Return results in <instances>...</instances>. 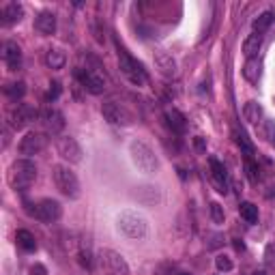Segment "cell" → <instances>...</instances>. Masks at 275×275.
Masks as SVG:
<instances>
[{
    "label": "cell",
    "instance_id": "cell-1",
    "mask_svg": "<svg viewBox=\"0 0 275 275\" xmlns=\"http://www.w3.org/2000/svg\"><path fill=\"white\" fill-rule=\"evenodd\" d=\"M119 65H121L123 75H125L132 84H136V86H144V84L148 82L146 69L142 67V63H138L125 48H121V45H119Z\"/></svg>",
    "mask_w": 275,
    "mask_h": 275
},
{
    "label": "cell",
    "instance_id": "cell-2",
    "mask_svg": "<svg viewBox=\"0 0 275 275\" xmlns=\"http://www.w3.org/2000/svg\"><path fill=\"white\" fill-rule=\"evenodd\" d=\"M129 150H132V159L138 166V170H142L144 174H155L157 172L159 161H157L155 150L150 148L146 142L136 140V142H132V148H129Z\"/></svg>",
    "mask_w": 275,
    "mask_h": 275
},
{
    "label": "cell",
    "instance_id": "cell-3",
    "mask_svg": "<svg viewBox=\"0 0 275 275\" xmlns=\"http://www.w3.org/2000/svg\"><path fill=\"white\" fill-rule=\"evenodd\" d=\"M37 179V166L30 159H17L11 170V183L17 192H26Z\"/></svg>",
    "mask_w": 275,
    "mask_h": 275
},
{
    "label": "cell",
    "instance_id": "cell-4",
    "mask_svg": "<svg viewBox=\"0 0 275 275\" xmlns=\"http://www.w3.org/2000/svg\"><path fill=\"white\" fill-rule=\"evenodd\" d=\"M119 228L121 232L129 239H144L148 234V226H146V219L142 215H138L134 211H125L121 213L119 217Z\"/></svg>",
    "mask_w": 275,
    "mask_h": 275
},
{
    "label": "cell",
    "instance_id": "cell-5",
    "mask_svg": "<svg viewBox=\"0 0 275 275\" xmlns=\"http://www.w3.org/2000/svg\"><path fill=\"white\" fill-rule=\"evenodd\" d=\"M54 183L58 192L67 198H77L80 196V181L75 172H71L67 166H54Z\"/></svg>",
    "mask_w": 275,
    "mask_h": 275
},
{
    "label": "cell",
    "instance_id": "cell-6",
    "mask_svg": "<svg viewBox=\"0 0 275 275\" xmlns=\"http://www.w3.org/2000/svg\"><path fill=\"white\" fill-rule=\"evenodd\" d=\"M99 265L106 275H129V265L125 263V258L114 250H101Z\"/></svg>",
    "mask_w": 275,
    "mask_h": 275
},
{
    "label": "cell",
    "instance_id": "cell-7",
    "mask_svg": "<svg viewBox=\"0 0 275 275\" xmlns=\"http://www.w3.org/2000/svg\"><path fill=\"white\" fill-rule=\"evenodd\" d=\"M35 119H39V112L32 106H28V103H17L9 112V123L13 129H22Z\"/></svg>",
    "mask_w": 275,
    "mask_h": 275
},
{
    "label": "cell",
    "instance_id": "cell-8",
    "mask_svg": "<svg viewBox=\"0 0 275 275\" xmlns=\"http://www.w3.org/2000/svg\"><path fill=\"white\" fill-rule=\"evenodd\" d=\"M45 146H48V136L39 134V132H30L22 138V142H19V153L26 155V157L39 155Z\"/></svg>",
    "mask_w": 275,
    "mask_h": 275
},
{
    "label": "cell",
    "instance_id": "cell-9",
    "mask_svg": "<svg viewBox=\"0 0 275 275\" xmlns=\"http://www.w3.org/2000/svg\"><path fill=\"white\" fill-rule=\"evenodd\" d=\"M101 112H103V119H106L110 125H129V123H132V114L116 101L103 103Z\"/></svg>",
    "mask_w": 275,
    "mask_h": 275
},
{
    "label": "cell",
    "instance_id": "cell-10",
    "mask_svg": "<svg viewBox=\"0 0 275 275\" xmlns=\"http://www.w3.org/2000/svg\"><path fill=\"white\" fill-rule=\"evenodd\" d=\"M58 155L63 157V159H67L69 163H80L82 161V146L77 144L75 138H71V136H65L58 140Z\"/></svg>",
    "mask_w": 275,
    "mask_h": 275
},
{
    "label": "cell",
    "instance_id": "cell-11",
    "mask_svg": "<svg viewBox=\"0 0 275 275\" xmlns=\"http://www.w3.org/2000/svg\"><path fill=\"white\" fill-rule=\"evenodd\" d=\"M75 75L80 77L82 86L88 90L90 95H101L106 90V80L101 73H97L93 69H84V71H75Z\"/></svg>",
    "mask_w": 275,
    "mask_h": 275
},
{
    "label": "cell",
    "instance_id": "cell-12",
    "mask_svg": "<svg viewBox=\"0 0 275 275\" xmlns=\"http://www.w3.org/2000/svg\"><path fill=\"white\" fill-rule=\"evenodd\" d=\"M61 215H63V208H61V205H58L56 200L45 198V200H41V202L37 205V213H35V217H37V219H41V221H45V224L58 221V219H61Z\"/></svg>",
    "mask_w": 275,
    "mask_h": 275
},
{
    "label": "cell",
    "instance_id": "cell-13",
    "mask_svg": "<svg viewBox=\"0 0 275 275\" xmlns=\"http://www.w3.org/2000/svg\"><path fill=\"white\" fill-rule=\"evenodd\" d=\"M39 121H41L43 125H45V129H48V132H52V134H58L65 127V116L58 112L56 108H45V110H41V112H39Z\"/></svg>",
    "mask_w": 275,
    "mask_h": 275
},
{
    "label": "cell",
    "instance_id": "cell-14",
    "mask_svg": "<svg viewBox=\"0 0 275 275\" xmlns=\"http://www.w3.org/2000/svg\"><path fill=\"white\" fill-rule=\"evenodd\" d=\"M2 61L6 65L9 71H17L22 67V50L15 41H6L4 48H2Z\"/></svg>",
    "mask_w": 275,
    "mask_h": 275
},
{
    "label": "cell",
    "instance_id": "cell-15",
    "mask_svg": "<svg viewBox=\"0 0 275 275\" xmlns=\"http://www.w3.org/2000/svg\"><path fill=\"white\" fill-rule=\"evenodd\" d=\"M208 166H211V176H213V183H215V187H217V192L226 194L228 192V172H226L224 163L219 159H215V157H211Z\"/></svg>",
    "mask_w": 275,
    "mask_h": 275
},
{
    "label": "cell",
    "instance_id": "cell-16",
    "mask_svg": "<svg viewBox=\"0 0 275 275\" xmlns=\"http://www.w3.org/2000/svg\"><path fill=\"white\" fill-rule=\"evenodd\" d=\"M35 28L41 32V35H45V37L54 35V32H56V15L52 11L39 13L37 19H35Z\"/></svg>",
    "mask_w": 275,
    "mask_h": 275
},
{
    "label": "cell",
    "instance_id": "cell-17",
    "mask_svg": "<svg viewBox=\"0 0 275 275\" xmlns=\"http://www.w3.org/2000/svg\"><path fill=\"white\" fill-rule=\"evenodd\" d=\"M153 61H155V67L159 69V73H161V75L172 77V75L176 73V61L168 54V52H157Z\"/></svg>",
    "mask_w": 275,
    "mask_h": 275
},
{
    "label": "cell",
    "instance_id": "cell-18",
    "mask_svg": "<svg viewBox=\"0 0 275 275\" xmlns=\"http://www.w3.org/2000/svg\"><path fill=\"white\" fill-rule=\"evenodd\" d=\"M24 17V6L19 2H9L2 6V26H13Z\"/></svg>",
    "mask_w": 275,
    "mask_h": 275
},
{
    "label": "cell",
    "instance_id": "cell-19",
    "mask_svg": "<svg viewBox=\"0 0 275 275\" xmlns=\"http://www.w3.org/2000/svg\"><path fill=\"white\" fill-rule=\"evenodd\" d=\"M243 75H245L247 82L258 84L260 75H263V61H260L258 56L256 58H247V63H245V67H243Z\"/></svg>",
    "mask_w": 275,
    "mask_h": 275
},
{
    "label": "cell",
    "instance_id": "cell-20",
    "mask_svg": "<svg viewBox=\"0 0 275 275\" xmlns=\"http://www.w3.org/2000/svg\"><path fill=\"white\" fill-rule=\"evenodd\" d=\"M166 121H168V127L172 129L174 134H179V136H183L187 132V121H185V116H183L179 110H168L166 112Z\"/></svg>",
    "mask_w": 275,
    "mask_h": 275
},
{
    "label": "cell",
    "instance_id": "cell-21",
    "mask_svg": "<svg viewBox=\"0 0 275 275\" xmlns=\"http://www.w3.org/2000/svg\"><path fill=\"white\" fill-rule=\"evenodd\" d=\"M260 48H263V35H260V32H252L243 43V54L247 58H256Z\"/></svg>",
    "mask_w": 275,
    "mask_h": 275
},
{
    "label": "cell",
    "instance_id": "cell-22",
    "mask_svg": "<svg viewBox=\"0 0 275 275\" xmlns=\"http://www.w3.org/2000/svg\"><path fill=\"white\" fill-rule=\"evenodd\" d=\"M243 116L247 123H260V119H263V106H260L258 101H247L245 108H243Z\"/></svg>",
    "mask_w": 275,
    "mask_h": 275
},
{
    "label": "cell",
    "instance_id": "cell-23",
    "mask_svg": "<svg viewBox=\"0 0 275 275\" xmlns=\"http://www.w3.org/2000/svg\"><path fill=\"white\" fill-rule=\"evenodd\" d=\"M15 241H17V245L22 247L24 252H35L37 250V241H35V237H32L30 230H17Z\"/></svg>",
    "mask_w": 275,
    "mask_h": 275
},
{
    "label": "cell",
    "instance_id": "cell-24",
    "mask_svg": "<svg viewBox=\"0 0 275 275\" xmlns=\"http://www.w3.org/2000/svg\"><path fill=\"white\" fill-rule=\"evenodd\" d=\"M239 215L247 221V224H256V221H258V206L252 205V202H241V205H239Z\"/></svg>",
    "mask_w": 275,
    "mask_h": 275
},
{
    "label": "cell",
    "instance_id": "cell-25",
    "mask_svg": "<svg viewBox=\"0 0 275 275\" xmlns=\"http://www.w3.org/2000/svg\"><path fill=\"white\" fill-rule=\"evenodd\" d=\"M45 63H48L50 69H63L65 63H67V56H65L61 50H50L48 54H45Z\"/></svg>",
    "mask_w": 275,
    "mask_h": 275
},
{
    "label": "cell",
    "instance_id": "cell-26",
    "mask_svg": "<svg viewBox=\"0 0 275 275\" xmlns=\"http://www.w3.org/2000/svg\"><path fill=\"white\" fill-rule=\"evenodd\" d=\"M232 136H234V142L239 144V148L245 153V157H252L254 155V144L250 142V138L245 136V132H241V129H234Z\"/></svg>",
    "mask_w": 275,
    "mask_h": 275
},
{
    "label": "cell",
    "instance_id": "cell-27",
    "mask_svg": "<svg viewBox=\"0 0 275 275\" xmlns=\"http://www.w3.org/2000/svg\"><path fill=\"white\" fill-rule=\"evenodd\" d=\"M4 95L9 97L11 101L22 99V97L26 95V84H24V82H13V84H6V86H4Z\"/></svg>",
    "mask_w": 275,
    "mask_h": 275
},
{
    "label": "cell",
    "instance_id": "cell-28",
    "mask_svg": "<svg viewBox=\"0 0 275 275\" xmlns=\"http://www.w3.org/2000/svg\"><path fill=\"white\" fill-rule=\"evenodd\" d=\"M271 22H273V13L271 11L260 13V15L254 19V32H260V35H263V32L271 26Z\"/></svg>",
    "mask_w": 275,
    "mask_h": 275
},
{
    "label": "cell",
    "instance_id": "cell-29",
    "mask_svg": "<svg viewBox=\"0 0 275 275\" xmlns=\"http://www.w3.org/2000/svg\"><path fill=\"white\" fill-rule=\"evenodd\" d=\"M245 174H247V179H250L252 183L260 181V170H258L256 163L252 161V157H245Z\"/></svg>",
    "mask_w": 275,
    "mask_h": 275
},
{
    "label": "cell",
    "instance_id": "cell-30",
    "mask_svg": "<svg viewBox=\"0 0 275 275\" xmlns=\"http://www.w3.org/2000/svg\"><path fill=\"white\" fill-rule=\"evenodd\" d=\"M211 219L215 224H224V206L219 202H211Z\"/></svg>",
    "mask_w": 275,
    "mask_h": 275
},
{
    "label": "cell",
    "instance_id": "cell-31",
    "mask_svg": "<svg viewBox=\"0 0 275 275\" xmlns=\"http://www.w3.org/2000/svg\"><path fill=\"white\" fill-rule=\"evenodd\" d=\"M77 263H80L84 269H93V256H90L88 250H80V254H77Z\"/></svg>",
    "mask_w": 275,
    "mask_h": 275
},
{
    "label": "cell",
    "instance_id": "cell-32",
    "mask_svg": "<svg viewBox=\"0 0 275 275\" xmlns=\"http://www.w3.org/2000/svg\"><path fill=\"white\" fill-rule=\"evenodd\" d=\"M215 267H217L219 271H230V269H232V260L221 254V256L215 258Z\"/></svg>",
    "mask_w": 275,
    "mask_h": 275
},
{
    "label": "cell",
    "instance_id": "cell-33",
    "mask_svg": "<svg viewBox=\"0 0 275 275\" xmlns=\"http://www.w3.org/2000/svg\"><path fill=\"white\" fill-rule=\"evenodd\" d=\"M265 138L275 144V121H265Z\"/></svg>",
    "mask_w": 275,
    "mask_h": 275
},
{
    "label": "cell",
    "instance_id": "cell-34",
    "mask_svg": "<svg viewBox=\"0 0 275 275\" xmlns=\"http://www.w3.org/2000/svg\"><path fill=\"white\" fill-rule=\"evenodd\" d=\"M58 95H61V84H58V82L50 84V90H48V95H45V99L54 101V99H58Z\"/></svg>",
    "mask_w": 275,
    "mask_h": 275
},
{
    "label": "cell",
    "instance_id": "cell-35",
    "mask_svg": "<svg viewBox=\"0 0 275 275\" xmlns=\"http://www.w3.org/2000/svg\"><path fill=\"white\" fill-rule=\"evenodd\" d=\"M194 146H196V150H198V153H205V150H206V142H205V138L196 136V138H194Z\"/></svg>",
    "mask_w": 275,
    "mask_h": 275
},
{
    "label": "cell",
    "instance_id": "cell-36",
    "mask_svg": "<svg viewBox=\"0 0 275 275\" xmlns=\"http://www.w3.org/2000/svg\"><path fill=\"white\" fill-rule=\"evenodd\" d=\"M30 273H32V275H48V271H45L43 265H35V267L30 269Z\"/></svg>",
    "mask_w": 275,
    "mask_h": 275
},
{
    "label": "cell",
    "instance_id": "cell-37",
    "mask_svg": "<svg viewBox=\"0 0 275 275\" xmlns=\"http://www.w3.org/2000/svg\"><path fill=\"white\" fill-rule=\"evenodd\" d=\"M232 245H234V250H237V252H243V250H245V243H243L241 239H234Z\"/></svg>",
    "mask_w": 275,
    "mask_h": 275
},
{
    "label": "cell",
    "instance_id": "cell-38",
    "mask_svg": "<svg viewBox=\"0 0 275 275\" xmlns=\"http://www.w3.org/2000/svg\"><path fill=\"white\" fill-rule=\"evenodd\" d=\"M254 275H269V273H267V271H256Z\"/></svg>",
    "mask_w": 275,
    "mask_h": 275
},
{
    "label": "cell",
    "instance_id": "cell-39",
    "mask_svg": "<svg viewBox=\"0 0 275 275\" xmlns=\"http://www.w3.org/2000/svg\"><path fill=\"white\" fill-rule=\"evenodd\" d=\"M179 275H189V273H179Z\"/></svg>",
    "mask_w": 275,
    "mask_h": 275
}]
</instances>
